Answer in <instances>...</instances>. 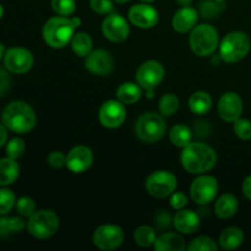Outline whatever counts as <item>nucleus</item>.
Instances as JSON below:
<instances>
[{
  "label": "nucleus",
  "instance_id": "17",
  "mask_svg": "<svg viewBox=\"0 0 251 251\" xmlns=\"http://www.w3.org/2000/svg\"><path fill=\"white\" fill-rule=\"evenodd\" d=\"M93 163V152L90 147L78 145L73 147L66 154V163L69 171L74 173H83Z\"/></svg>",
  "mask_w": 251,
  "mask_h": 251
},
{
  "label": "nucleus",
  "instance_id": "51",
  "mask_svg": "<svg viewBox=\"0 0 251 251\" xmlns=\"http://www.w3.org/2000/svg\"><path fill=\"white\" fill-rule=\"evenodd\" d=\"M217 1H226V0H217Z\"/></svg>",
  "mask_w": 251,
  "mask_h": 251
},
{
  "label": "nucleus",
  "instance_id": "20",
  "mask_svg": "<svg viewBox=\"0 0 251 251\" xmlns=\"http://www.w3.org/2000/svg\"><path fill=\"white\" fill-rule=\"evenodd\" d=\"M173 225L181 234H193L200 227V217L191 210H179L173 217Z\"/></svg>",
  "mask_w": 251,
  "mask_h": 251
},
{
  "label": "nucleus",
  "instance_id": "36",
  "mask_svg": "<svg viewBox=\"0 0 251 251\" xmlns=\"http://www.w3.org/2000/svg\"><path fill=\"white\" fill-rule=\"evenodd\" d=\"M51 7L61 16H70L76 10L75 0H51Z\"/></svg>",
  "mask_w": 251,
  "mask_h": 251
},
{
  "label": "nucleus",
  "instance_id": "35",
  "mask_svg": "<svg viewBox=\"0 0 251 251\" xmlns=\"http://www.w3.org/2000/svg\"><path fill=\"white\" fill-rule=\"evenodd\" d=\"M25 151H26V144L20 137H14L9 142H6V154L10 158H20L25 153Z\"/></svg>",
  "mask_w": 251,
  "mask_h": 251
},
{
  "label": "nucleus",
  "instance_id": "6",
  "mask_svg": "<svg viewBox=\"0 0 251 251\" xmlns=\"http://www.w3.org/2000/svg\"><path fill=\"white\" fill-rule=\"evenodd\" d=\"M59 217L50 210L36 211L28 217L27 230L32 237L37 239H48L59 230Z\"/></svg>",
  "mask_w": 251,
  "mask_h": 251
},
{
  "label": "nucleus",
  "instance_id": "33",
  "mask_svg": "<svg viewBox=\"0 0 251 251\" xmlns=\"http://www.w3.org/2000/svg\"><path fill=\"white\" fill-rule=\"evenodd\" d=\"M15 207H16L19 215L22 217H29L36 212V202L29 196H21V198L17 199Z\"/></svg>",
  "mask_w": 251,
  "mask_h": 251
},
{
  "label": "nucleus",
  "instance_id": "44",
  "mask_svg": "<svg viewBox=\"0 0 251 251\" xmlns=\"http://www.w3.org/2000/svg\"><path fill=\"white\" fill-rule=\"evenodd\" d=\"M243 194L251 200V176H248L243 183Z\"/></svg>",
  "mask_w": 251,
  "mask_h": 251
},
{
  "label": "nucleus",
  "instance_id": "26",
  "mask_svg": "<svg viewBox=\"0 0 251 251\" xmlns=\"http://www.w3.org/2000/svg\"><path fill=\"white\" fill-rule=\"evenodd\" d=\"M189 107L194 114H206L212 108V97L205 91H196L189 98Z\"/></svg>",
  "mask_w": 251,
  "mask_h": 251
},
{
  "label": "nucleus",
  "instance_id": "37",
  "mask_svg": "<svg viewBox=\"0 0 251 251\" xmlns=\"http://www.w3.org/2000/svg\"><path fill=\"white\" fill-rule=\"evenodd\" d=\"M234 132L239 139L250 140L251 139V120L239 118L234 122Z\"/></svg>",
  "mask_w": 251,
  "mask_h": 251
},
{
  "label": "nucleus",
  "instance_id": "24",
  "mask_svg": "<svg viewBox=\"0 0 251 251\" xmlns=\"http://www.w3.org/2000/svg\"><path fill=\"white\" fill-rule=\"evenodd\" d=\"M117 100L123 104H134L142 97V87L139 83L124 82L117 88Z\"/></svg>",
  "mask_w": 251,
  "mask_h": 251
},
{
  "label": "nucleus",
  "instance_id": "32",
  "mask_svg": "<svg viewBox=\"0 0 251 251\" xmlns=\"http://www.w3.org/2000/svg\"><path fill=\"white\" fill-rule=\"evenodd\" d=\"M189 251H217L218 245L210 237H199L191 240L188 247Z\"/></svg>",
  "mask_w": 251,
  "mask_h": 251
},
{
  "label": "nucleus",
  "instance_id": "39",
  "mask_svg": "<svg viewBox=\"0 0 251 251\" xmlns=\"http://www.w3.org/2000/svg\"><path fill=\"white\" fill-rule=\"evenodd\" d=\"M47 162L53 168H61L66 163V156L60 151H53L47 157Z\"/></svg>",
  "mask_w": 251,
  "mask_h": 251
},
{
  "label": "nucleus",
  "instance_id": "42",
  "mask_svg": "<svg viewBox=\"0 0 251 251\" xmlns=\"http://www.w3.org/2000/svg\"><path fill=\"white\" fill-rule=\"evenodd\" d=\"M25 226H27V225L22 217H19V216L10 217V227H11L12 233L21 232V230L25 228Z\"/></svg>",
  "mask_w": 251,
  "mask_h": 251
},
{
  "label": "nucleus",
  "instance_id": "9",
  "mask_svg": "<svg viewBox=\"0 0 251 251\" xmlns=\"http://www.w3.org/2000/svg\"><path fill=\"white\" fill-rule=\"evenodd\" d=\"M145 185L150 195L157 199H163L171 196L176 191L178 180L172 172L156 171L147 176Z\"/></svg>",
  "mask_w": 251,
  "mask_h": 251
},
{
  "label": "nucleus",
  "instance_id": "23",
  "mask_svg": "<svg viewBox=\"0 0 251 251\" xmlns=\"http://www.w3.org/2000/svg\"><path fill=\"white\" fill-rule=\"evenodd\" d=\"M238 211V199L233 194H223L215 203V212L222 220L233 217Z\"/></svg>",
  "mask_w": 251,
  "mask_h": 251
},
{
  "label": "nucleus",
  "instance_id": "19",
  "mask_svg": "<svg viewBox=\"0 0 251 251\" xmlns=\"http://www.w3.org/2000/svg\"><path fill=\"white\" fill-rule=\"evenodd\" d=\"M199 20V11L191 6H183L174 14L172 19V27L179 33H186L196 26Z\"/></svg>",
  "mask_w": 251,
  "mask_h": 251
},
{
  "label": "nucleus",
  "instance_id": "16",
  "mask_svg": "<svg viewBox=\"0 0 251 251\" xmlns=\"http://www.w3.org/2000/svg\"><path fill=\"white\" fill-rule=\"evenodd\" d=\"M243 100L235 92H226L218 100V114L225 122L234 123L242 118Z\"/></svg>",
  "mask_w": 251,
  "mask_h": 251
},
{
  "label": "nucleus",
  "instance_id": "18",
  "mask_svg": "<svg viewBox=\"0 0 251 251\" xmlns=\"http://www.w3.org/2000/svg\"><path fill=\"white\" fill-rule=\"evenodd\" d=\"M113 66H114V61H113L112 55L104 49H96L86 56L85 68L95 75H108L112 73Z\"/></svg>",
  "mask_w": 251,
  "mask_h": 251
},
{
  "label": "nucleus",
  "instance_id": "41",
  "mask_svg": "<svg viewBox=\"0 0 251 251\" xmlns=\"http://www.w3.org/2000/svg\"><path fill=\"white\" fill-rule=\"evenodd\" d=\"M10 85H11V78L7 73V69L0 66V97L9 91Z\"/></svg>",
  "mask_w": 251,
  "mask_h": 251
},
{
  "label": "nucleus",
  "instance_id": "50",
  "mask_svg": "<svg viewBox=\"0 0 251 251\" xmlns=\"http://www.w3.org/2000/svg\"><path fill=\"white\" fill-rule=\"evenodd\" d=\"M141 2H146V4H151V2H153L154 0H140Z\"/></svg>",
  "mask_w": 251,
  "mask_h": 251
},
{
  "label": "nucleus",
  "instance_id": "3",
  "mask_svg": "<svg viewBox=\"0 0 251 251\" xmlns=\"http://www.w3.org/2000/svg\"><path fill=\"white\" fill-rule=\"evenodd\" d=\"M2 123L7 130L15 134H28L36 126L37 117L28 103L14 100L5 107L2 112Z\"/></svg>",
  "mask_w": 251,
  "mask_h": 251
},
{
  "label": "nucleus",
  "instance_id": "28",
  "mask_svg": "<svg viewBox=\"0 0 251 251\" xmlns=\"http://www.w3.org/2000/svg\"><path fill=\"white\" fill-rule=\"evenodd\" d=\"M193 139V132L190 127L184 124H176L169 131V140L172 144L176 147H185L189 145Z\"/></svg>",
  "mask_w": 251,
  "mask_h": 251
},
{
  "label": "nucleus",
  "instance_id": "1",
  "mask_svg": "<svg viewBox=\"0 0 251 251\" xmlns=\"http://www.w3.org/2000/svg\"><path fill=\"white\" fill-rule=\"evenodd\" d=\"M82 21L80 17L54 16L47 20L43 26V39L51 48H64L73 39L75 31L81 26Z\"/></svg>",
  "mask_w": 251,
  "mask_h": 251
},
{
  "label": "nucleus",
  "instance_id": "48",
  "mask_svg": "<svg viewBox=\"0 0 251 251\" xmlns=\"http://www.w3.org/2000/svg\"><path fill=\"white\" fill-rule=\"evenodd\" d=\"M114 2H118V4H126L127 1H130V0H113Z\"/></svg>",
  "mask_w": 251,
  "mask_h": 251
},
{
  "label": "nucleus",
  "instance_id": "10",
  "mask_svg": "<svg viewBox=\"0 0 251 251\" xmlns=\"http://www.w3.org/2000/svg\"><path fill=\"white\" fill-rule=\"evenodd\" d=\"M218 193L217 179L211 176H200L190 186V196L198 205H208Z\"/></svg>",
  "mask_w": 251,
  "mask_h": 251
},
{
  "label": "nucleus",
  "instance_id": "13",
  "mask_svg": "<svg viewBox=\"0 0 251 251\" xmlns=\"http://www.w3.org/2000/svg\"><path fill=\"white\" fill-rule=\"evenodd\" d=\"M100 124L107 129H117L122 126L126 119V108L118 100H107L100 108L98 113Z\"/></svg>",
  "mask_w": 251,
  "mask_h": 251
},
{
  "label": "nucleus",
  "instance_id": "12",
  "mask_svg": "<svg viewBox=\"0 0 251 251\" xmlns=\"http://www.w3.org/2000/svg\"><path fill=\"white\" fill-rule=\"evenodd\" d=\"M34 59L31 51L22 47H12L5 51V68L14 74H25L33 66Z\"/></svg>",
  "mask_w": 251,
  "mask_h": 251
},
{
  "label": "nucleus",
  "instance_id": "15",
  "mask_svg": "<svg viewBox=\"0 0 251 251\" xmlns=\"http://www.w3.org/2000/svg\"><path fill=\"white\" fill-rule=\"evenodd\" d=\"M158 11L152 5L141 2L129 10V20L134 26L142 29H149L158 24Z\"/></svg>",
  "mask_w": 251,
  "mask_h": 251
},
{
  "label": "nucleus",
  "instance_id": "14",
  "mask_svg": "<svg viewBox=\"0 0 251 251\" xmlns=\"http://www.w3.org/2000/svg\"><path fill=\"white\" fill-rule=\"evenodd\" d=\"M102 32L107 39L114 43L126 41L130 34V26L119 14H109L102 22Z\"/></svg>",
  "mask_w": 251,
  "mask_h": 251
},
{
  "label": "nucleus",
  "instance_id": "27",
  "mask_svg": "<svg viewBox=\"0 0 251 251\" xmlns=\"http://www.w3.org/2000/svg\"><path fill=\"white\" fill-rule=\"evenodd\" d=\"M70 46L76 55L80 56V58H86L92 51L93 42L88 33H86V32H77V33L74 34L73 39L70 42Z\"/></svg>",
  "mask_w": 251,
  "mask_h": 251
},
{
  "label": "nucleus",
  "instance_id": "2",
  "mask_svg": "<svg viewBox=\"0 0 251 251\" xmlns=\"http://www.w3.org/2000/svg\"><path fill=\"white\" fill-rule=\"evenodd\" d=\"M181 164L191 174H201L211 171L217 162L215 150L203 142H190L183 147Z\"/></svg>",
  "mask_w": 251,
  "mask_h": 251
},
{
  "label": "nucleus",
  "instance_id": "34",
  "mask_svg": "<svg viewBox=\"0 0 251 251\" xmlns=\"http://www.w3.org/2000/svg\"><path fill=\"white\" fill-rule=\"evenodd\" d=\"M16 203L15 194L10 189H0V216H5L14 208Z\"/></svg>",
  "mask_w": 251,
  "mask_h": 251
},
{
  "label": "nucleus",
  "instance_id": "11",
  "mask_svg": "<svg viewBox=\"0 0 251 251\" xmlns=\"http://www.w3.org/2000/svg\"><path fill=\"white\" fill-rule=\"evenodd\" d=\"M93 244L100 250H114L124 242V232L115 225L100 226L93 233Z\"/></svg>",
  "mask_w": 251,
  "mask_h": 251
},
{
  "label": "nucleus",
  "instance_id": "47",
  "mask_svg": "<svg viewBox=\"0 0 251 251\" xmlns=\"http://www.w3.org/2000/svg\"><path fill=\"white\" fill-rule=\"evenodd\" d=\"M5 55V46L2 43H0V60L4 58Z\"/></svg>",
  "mask_w": 251,
  "mask_h": 251
},
{
  "label": "nucleus",
  "instance_id": "29",
  "mask_svg": "<svg viewBox=\"0 0 251 251\" xmlns=\"http://www.w3.org/2000/svg\"><path fill=\"white\" fill-rule=\"evenodd\" d=\"M157 239L156 232L150 226H140L134 232V240L137 245L142 248H149L154 245Z\"/></svg>",
  "mask_w": 251,
  "mask_h": 251
},
{
  "label": "nucleus",
  "instance_id": "45",
  "mask_svg": "<svg viewBox=\"0 0 251 251\" xmlns=\"http://www.w3.org/2000/svg\"><path fill=\"white\" fill-rule=\"evenodd\" d=\"M7 141V127L0 124V147L5 146Z\"/></svg>",
  "mask_w": 251,
  "mask_h": 251
},
{
  "label": "nucleus",
  "instance_id": "22",
  "mask_svg": "<svg viewBox=\"0 0 251 251\" xmlns=\"http://www.w3.org/2000/svg\"><path fill=\"white\" fill-rule=\"evenodd\" d=\"M20 174V166L16 159L6 158L0 159V186H9L17 180Z\"/></svg>",
  "mask_w": 251,
  "mask_h": 251
},
{
  "label": "nucleus",
  "instance_id": "49",
  "mask_svg": "<svg viewBox=\"0 0 251 251\" xmlns=\"http://www.w3.org/2000/svg\"><path fill=\"white\" fill-rule=\"evenodd\" d=\"M2 15H4V7H2V5L0 4V19L2 17Z\"/></svg>",
  "mask_w": 251,
  "mask_h": 251
},
{
  "label": "nucleus",
  "instance_id": "5",
  "mask_svg": "<svg viewBox=\"0 0 251 251\" xmlns=\"http://www.w3.org/2000/svg\"><path fill=\"white\" fill-rule=\"evenodd\" d=\"M251 42L244 32L234 31L225 36L220 43V58L226 63H238L248 55Z\"/></svg>",
  "mask_w": 251,
  "mask_h": 251
},
{
  "label": "nucleus",
  "instance_id": "46",
  "mask_svg": "<svg viewBox=\"0 0 251 251\" xmlns=\"http://www.w3.org/2000/svg\"><path fill=\"white\" fill-rule=\"evenodd\" d=\"M178 1V4L180 5L181 7L183 6H190L191 4H193V0H176Z\"/></svg>",
  "mask_w": 251,
  "mask_h": 251
},
{
  "label": "nucleus",
  "instance_id": "38",
  "mask_svg": "<svg viewBox=\"0 0 251 251\" xmlns=\"http://www.w3.org/2000/svg\"><path fill=\"white\" fill-rule=\"evenodd\" d=\"M90 6L96 14L107 15L113 10V0H90Z\"/></svg>",
  "mask_w": 251,
  "mask_h": 251
},
{
  "label": "nucleus",
  "instance_id": "25",
  "mask_svg": "<svg viewBox=\"0 0 251 251\" xmlns=\"http://www.w3.org/2000/svg\"><path fill=\"white\" fill-rule=\"evenodd\" d=\"M244 242V233L238 227L226 228L220 235V247L225 250H235Z\"/></svg>",
  "mask_w": 251,
  "mask_h": 251
},
{
  "label": "nucleus",
  "instance_id": "40",
  "mask_svg": "<svg viewBox=\"0 0 251 251\" xmlns=\"http://www.w3.org/2000/svg\"><path fill=\"white\" fill-rule=\"evenodd\" d=\"M188 205V198L183 193H173L171 195V206L176 210H183Z\"/></svg>",
  "mask_w": 251,
  "mask_h": 251
},
{
  "label": "nucleus",
  "instance_id": "31",
  "mask_svg": "<svg viewBox=\"0 0 251 251\" xmlns=\"http://www.w3.org/2000/svg\"><path fill=\"white\" fill-rule=\"evenodd\" d=\"M180 107V100L174 93H166L161 97L158 103L159 112L163 117H171Z\"/></svg>",
  "mask_w": 251,
  "mask_h": 251
},
{
  "label": "nucleus",
  "instance_id": "21",
  "mask_svg": "<svg viewBox=\"0 0 251 251\" xmlns=\"http://www.w3.org/2000/svg\"><path fill=\"white\" fill-rule=\"evenodd\" d=\"M153 247L157 251H183L188 249L184 238L176 233H164L159 235Z\"/></svg>",
  "mask_w": 251,
  "mask_h": 251
},
{
  "label": "nucleus",
  "instance_id": "7",
  "mask_svg": "<svg viewBox=\"0 0 251 251\" xmlns=\"http://www.w3.org/2000/svg\"><path fill=\"white\" fill-rule=\"evenodd\" d=\"M166 130L167 125L163 119V115L153 112L144 113L137 119L136 125H135V132H136L137 137L147 144L159 141L166 134Z\"/></svg>",
  "mask_w": 251,
  "mask_h": 251
},
{
  "label": "nucleus",
  "instance_id": "30",
  "mask_svg": "<svg viewBox=\"0 0 251 251\" xmlns=\"http://www.w3.org/2000/svg\"><path fill=\"white\" fill-rule=\"evenodd\" d=\"M225 1H217V0H202L199 4V14L203 19H212L225 10Z\"/></svg>",
  "mask_w": 251,
  "mask_h": 251
},
{
  "label": "nucleus",
  "instance_id": "43",
  "mask_svg": "<svg viewBox=\"0 0 251 251\" xmlns=\"http://www.w3.org/2000/svg\"><path fill=\"white\" fill-rule=\"evenodd\" d=\"M12 230L10 227V217H0V237H7L11 234Z\"/></svg>",
  "mask_w": 251,
  "mask_h": 251
},
{
  "label": "nucleus",
  "instance_id": "4",
  "mask_svg": "<svg viewBox=\"0 0 251 251\" xmlns=\"http://www.w3.org/2000/svg\"><path fill=\"white\" fill-rule=\"evenodd\" d=\"M189 46L195 55L200 58L212 55L220 46L218 31L208 24H201L191 29Z\"/></svg>",
  "mask_w": 251,
  "mask_h": 251
},
{
  "label": "nucleus",
  "instance_id": "8",
  "mask_svg": "<svg viewBox=\"0 0 251 251\" xmlns=\"http://www.w3.org/2000/svg\"><path fill=\"white\" fill-rule=\"evenodd\" d=\"M166 70L157 60H147L139 66L136 71V82L146 91L147 98L154 97V90L163 81Z\"/></svg>",
  "mask_w": 251,
  "mask_h": 251
}]
</instances>
